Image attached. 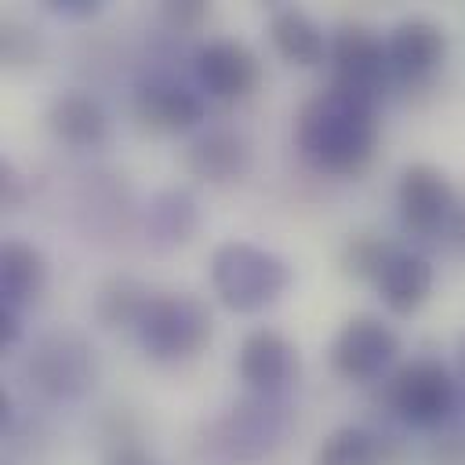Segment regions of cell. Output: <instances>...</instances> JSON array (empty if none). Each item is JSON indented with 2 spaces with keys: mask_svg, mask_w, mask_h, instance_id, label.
Wrapping results in <instances>:
<instances>
[{
  "mask_svg": "<svg viewBox=\"0 0 465 465\" xmlns=\"http://www.w3.org/2000/svg\"><path fill=\"white\" fill-rule=\"evenodd\" d=\"M294 138L305 160L331 174H356L378 145V120H374V94L349 91L331 84L327 91L312 94L294 124Z\"/></svg>",
  "mask_w": 465,
  "mask_h": 465,
  "instance_id": "1",
  "label": "cell"
},
{
  "mask_svg": "<svg viewBox=\"0 0 465 465\" xmlns=\"http://www.w3.org/2000/svg\"><path fill=\"white\" fill-rule=\"evenodd\" d=\"M287 283H291L287 262L265 247L229 240L211 254V287L218 302L232 312H258L272 305L287 291Z\"/></svg>",
  "mask_w": 465,
  "mask_h": 465,
  "instance_id": "2",
  "label": "cell"
},
{
  "mask_svg": "<svg viewBox=\"0 0 465 465\" xmlns=\"http://www.w3.org/2000/svg\"><path fill=\"white\" fill-rule=\"evenodd\" d=\"M211 312L189 291L153 294L138 320V341L153 360H189L211 341Z\"/></svg>",
  "mask_w": 465,
  "mask_h": 465,
  "instance_id": "3",
  "label": "cell"
},
{
  "mask_svg": "<svg viewBox=\"0 0 465 465\" xmlns=\"http://www.w3.org/2000/svg\"><path fill=\"white\" fill-rule=\"evenodd\" d=\"M25 374L51 400H76L94 381V352L76 331H47L25 356Z\"/></svg>",
  "mask_w": 465,
  "mask_h": 465,
  "instance_id": "4",
  "label": "cell"
},
{
  "mask_svg": "<svg viewBox=\"0 0 465 465\" xmlns=\"http://www.w3.org/2000/svg\"><path fill=\"white\" fill-rule=\"evenodd\" d=\"M389 403L400 421L414 429H436L458 403V381L440 360H411L392 374Z\"/></svg>",
  "mask_w": 465,
  "mask_h": 465,
  "instance_id": "5",
  "label": "cell"
},
{
  "mask_svg": "<svg viewBox=\"0 0 465 465\" xmlns=\"http://www.w3.org/2000/svg\"><path fill=\"white\" fill-rule=\"evenodd\" d=\"M396 352L400 338L389 323H381L378 316H352L331 345V363L349 381H371L396 360Z\"/></svg>",
  "mask_w": 465,
  "mask_h": 465,
  "instance_id": "6",
  "label": "cell"
},
{
  "mask_svg": "<svg viewBox=\"0 0 465 465\" xmlns=\"http://www.w3.org/2000/svg\"><path fill=\"white\" fill-rule=\"evenodd\" d=\"M331 62H334V84L378 98V87L389 73V51L371 25L363 22L338 25L331 36Z\"/></svg>",
  "mask_w": 465,
  "mask_h": 465,
  "instance_id": "7",
  "label": "cell"
},
{
  "mask_svg": "<svg viewBox=\"0 0 465 465\" xmlns=\"http://www.w3.org/2000/svg\"><path fill=\"white\" fill-rule=\"evenodd\" d=\"M287 429V407L276 400H251L218 421V447L229 461H254L269 454Z\"/></svg>",
  "mask_w": 465,
  "mask_h": 465,
  "instance_id": "8",
  "label": "cell"
},
{
  "mask_svg": "<svg viewBox=\"0 0 465 465\" xmlns=\"http://www.w3.org/2000/svg\"><path fill=\"white\" fill-rule=\"evenodd\" d=\"M396 203H400L403 225L411 232H418V236H429L454 214V189H450V182H447V174L440 167L411 163L400 174Z\"/></svg>",
  "mask_w": 465,
  "mask_h": 465,
  "instance_id": "9",
  "label": "cell"
},
{
  "mask_svg": "<svg viewBox=\"0 0 465 465\" xmlns=\"http://www.w3.org/2000/svg\"><path fill=\"white\" fill-rule=\"evenodd\" d=\"M258 73H262L258 54L240 40L222 36V40H207L196 51V80L214 98L232 102V98L251 94L254 84H258Z\"/></svg>",
  "mask_w": 465,
  "mask_h": 465,
  "instance_id": "10",
  "label": "cell"
},
{
  "mask_svg": "<svg viewBox=\"0 0 465 465\" xmlns=\"http://www.w3.org/2000/svg\"><path fill=\"white\" fill-rule=\"evenodd\" d=\"M385 51H389V73H396L400 80H425L447 54V33L440 22L414 15L389 33Z\"/></svg>",
  "mask_w": 465,
  "mask_h": 465,
  "instance_id": "11",
  "label": "cell"
},
{
  "mask_svg": "<svg viewBox=\"0 0 465 465\" xmlns=\"http://www.w3.org/2000/svg\"><path fill=\"white\" fill-rule=\"evenodd\" d=\"M134 120L153 134L193 131L203 120V98L171 80H145L134 91Z\"/></svg>",
  "mask_w": 465,
  "mask_h": 465,
  "instance_id": "12",
  "label": "cell"
},
{
  "mask_svg": "<svg viewBox=\"0 0 465 465\" xmlns=\"http://www.w3.org/2000/svg\"><path fill=\"white\" fill-rule=\"evenodd\" d=\"M236 367H240V378L251 389L276 392L280 385H287L298 374V352H294V345L283 334L262 327V331H251L243 338Z\"/></svg>",
  "mask_w": 465,
  "mask_h": 465,
  "instance_id": "13",
  "label": "cell"
},
{
  "mask_svg": "<svg viewBox=\"0 0 465 465\" xmlns=\"http://www.w3.org/2000/svg\"><path fill=\"white\" fill-rule=\"evenodd\" d=\"M185 167L193 178H200L207 185L240 182L251 167V145L243 134H236L229 127H214L185 149Z\"/></svg>",
  "mask_w": 465,
  "mask_h": 465,
  "instance_id": "14",
  "label": "cell"
},
{
  "mask_svg": "<svg viewBox=\"0 0 465 465\" xmlns=\"http://www.w3.org/2000/svg\"><path fill=\"white\" fill-rule=\"evenodd\" d=\"M47 127L73 149H94L109 138V116L98 98L84 91H65L47 105Z\"/></svg>",
  "mask_w": 465,
  "mask_h": 465,
  "instance_id": "15",
  "label": "cell"
},
{
  "mask_svg": "<svg viewBox=\"0 0 465 465\" xmlns=\"http://www.w3.org/2000/svg\"><path fill=\"white\" fill-rule=\"evenodd\" d=\"M378 294L396 316L418 312L421 302L432 294V262L414 251H396L378 276Z\"/></svg>",
  "mask_w": 465,
  "mask_h": 465,
  "instance_id": "16",
  "label": "cell"
},
{
  "mask_svg": "<svg viewBox=\"0 0 465 465\" xmlns=\"http://www.w3.org/2000/svg\"><path fill=\"white\" fill-rule=\"evenodd\" d=\"M200 229V207L185 189H160L145 207V240L156 251L189 243Z\"/></svg>",
  "mask_w": 465,
  "mask_h": 465,
  "instance_id": "17",
  "label": "cell"
},
{
  "mask_svg": "<svg viewBox=\"0 0 465 465\" xmlns=\"http://www.w3.org/2000/svg\"><path fill=\"white\" fill-rule=\"evenodd\" d=\"M269 36H272V47L280 51V58L291 65H302V69H312L331 54L323 29L302 7H280L269 18Z\"/></svg>",
  "mask_w": 465,
  "mask_h": 465,
  "instance_id": "18",
  "label": "cell"
},
{
  "mask_svg": "<svg viewBox=\"0 0 465 465\" xmlns=\"http://www.w3.org/2000/svg\"><path fill=\"white\" fill-rule=\"evenodd\" d=\"M47 283V258L25 240H7L0 247V302H33Z\"/></svg>",
  "mask_w": 465,
  "mask_h": 465,
  "instance_id": "19",
  "label": "cell"
},
{
  "mask_svg": "<svg viewBox=\"0 0 465 465\" xmlns=\"http://www.w3.org/2000/svg\"><path fill=\"white\" fill-rule=\"evenodd\" d=\"M149 302L153 294L134 276H109L94 291V316L102 327H127V323L138 327Z\"/></svg>",
  "mask_w": 465,
  "mask_h": 465,
  "instance_id": "20",
  "label": "cell"
},
{
  "mask_svg": "<svg viewBox=\"0 0 465 465\" xmlns=\"http://www.w3.org/2000/svg\"><path fill=\"white\" fill-rule=\"evenodd\" d=\"M312 465H385V443L360 425H341L316 447Z\"/></svg>",
  "mask_w": 465,
  "mask_h": 465,
  "instance_id": "21",
  "label": "cell"
},
{
  "mask_svg": "<svg viewBox=\"0 0 465 465\" xmlns=\"http://www.w3.org/2000/svg\"><path fill=\"white\" fill-rule=\"evenodd\" d=\"M396 254V247H389L381 236L374 232H356L349 236V243L341 247V272L352 276V280H374L381 276L385 262Z\"/></svg>",
  "mask_w": 465,
  "mask_h": 465,
  "instance_id": "22",
  "label": "cell"
},
{
  "mask_svg": "<svg viewBox=\"0 0 465 465\" xmlns=\"http://www.w3.org/2000/svg\"><path fill=\"white\" fill-rule=\"evenodd\" d=\"M0 54L7 69H29L40 62V36L18 18H4L0 25Z\"/></svg>",
  "mask_w": 465,
  "mask_h": 465,
  "instance_id": "23",
  "label": "cell"
},
{
  "mask_svg": "<svg viewBox=\"0 0 465 465\" xmlns=\"http://www.w3.org/2000/svg\"><path fill=\"white\" fill-rule=\"evenodd\" d=\"M207 15H211V7H207L203 0H163V4H160V18H163L171 29H178V33L200 29V25L207 22Z\"/></svg>",
  "mask_w": 465,
  "mask_h": 465,
  "instance_id": "24",
  "label": "cell"
},
{
  "mask_svg": "<svg viewBox=\"0 0 465 465\" xmlns=\"http://www.w3.org/2000/svg\"><path fill=\"white\" fill-rule=\"evenodd\" d=\"M25 193H29L25 174H22L7 156H0V203H4L7 211H15V207L25 203Z\"/></svg>",
  "mask_w": 465,
  "mask_h": 465,
  "instance_id": "25",
  "label": "cell"
},
{
  "mask_svg": "<svg viewBox=\"0 0 465 465\" xmlns=\"http://www.w3.org/2000/svg\"><path fill=\"white\" fill-rule=\"evenodd\" d=\"M47 11L65 15V18H91L98 15V4L94 0H47Z\"/></svg>",
  "mask_w": 465,
  "mask_h": 465,
  "instance_id": "26",
  "label": "cell"
},
{
  "mask_svg": "<svg viewBox=\"0 0 465 465\" xmlns=\"http://www.w3.org/2000/svg\"><path fill=\"white\" fill-rule=\"evenodd\" d=\"M18 334H22V323H18L15 305L0 302V349H4V345H15V341H18Z\"/></svg>",
  "mask_w": 465,
  "mask_h": 465,
  "instance_id": "27",
  "label": "cell"
},
{
  "mask_svg": "<svg viewBox=\"0 0 465 465\" xmlns=\"http://www.w3.org/2000/svg\"><path fill=\"white\" fill-rule=\"evenodd\" d=\"M109 465H153V458L142 454L138 447H124V450H116V454L109 458Z\"/></svg>",
  "mask_w": 465,
  "mask_h": 465,
  "instance_id": "28",
  "label": "cell"
},
{
  "mask_svg": "<svg viewBox=\"0 0 465 465\" xmlns=\"http://www.w3.org/2000/svg\"><path fill=\"white\" fill-rule=\"evenodd\" d=\"M450 232H454L458 247H465V203L454 207V214H450Z\"/></svg>",
  "mask_w": 465,
  "mask_h": 465,
  "instance_id": "29",
  "label": "cell"
},
{
  "mask_svg": "<svg viewBox=\"0 0 465 465\" xmlns=\"http://www.w3.org/2000/svg\"><path fill=\"white\" fill-rule=\"evenodd\" d=\"M458 381H461V389H465V331L458 334Z\"/></svg>",
  "mask_w": 465,
  "mask_h": 465,
  "instance_id": "30",
  "label": "cell"
}]
</instances>
